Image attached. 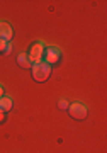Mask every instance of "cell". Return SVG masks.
<instances>
[{
	"label": "cell",
	"instance_id": "1",
	"mask_svg": "<svg viewBox=\"0 0 107 153\" xmlns=\"http://www.w3.org/2000/svg\"><path fill=\"white\" fill-rule=\"evenodd\" d=\"M31 73H32V78L36 80V82H46L51 75V66L48 63H36V65L31 66Z\"/></svg>",
	"mask_w": 107,
	"mask_h": 153
},
{
	"label": "cell",
	"instance_id": "2",
	"mask_svg": "<svg viewBox=\"0 0 107 153\" xmlns=\"http://www.w3.org/2000/svg\"><path fill=\"white\" fill-rule=\"evenodd\" d=\"M68 114L70 117H73V119L77 121H82V119H85L87 114H88V111H87V107L83 104H80V102H73V104H70L68 105Z\"/></svg>",
	"mask_w": 107,
	"mask_h": 153
},
{
	"label": "cell",
	"instance_id": "3",
	"mask_svg": "<svg viewBox=\"0 0 107 153\" xmlns=\"http://www.w3.org/2000/svg\"><path fill=\"white\" fill-rule=\"evenodd\" d=\"M43 55H44V46L41 43H36L32 44L31 49H29V61L31 65H36V63H41L43 61Z\"/></svg>",
	"mask_w": 107,
	"mask_h": 153
},
{
	"label": "cell",
	"instance_id": "4",
	"mask_svg": "<svg viewBox=\"0 0 107 153\" xmlns=\"http://www.w3.org/2000/svg\"><path fill=\"white\" fill-rule=\"evenodd\" d=\"M59 58H61V51L58 48H46L44 49V63H48V65H54V63H58Z\"/></svg>",
	"mask_w": 107,
	"mask_h": 153
},
{
	"label": "cell",
	"instance_id": "5",
	"mask_svg": "<svg viewBox=\"0 0 107 153\" xmlns=\"http://www.w3.org/2000/svg\"><path fill=\"white\" fill-rule=\"evenodd\" d=\"M12 27L10 24H7V22H0V41H5L9 43L12 39Z\"/></svg>",
	"mask_w": 107,
	"mask_h": 153
},
{
	"label": "cell",
	"instance_id": "6",
	"mask_svg": "<svg viewBox=\"0 0 107 153\" xmlns=\"http://www.w3.org/2000/svg\"><path fill=\"white\" fill-rule=\"evenodd\" d=\"M17 63H19V66L21 68H31V61H29V56L26 55V53H21V55L17 56Z\"/></svg>",
	"mask_w": 107,
	"mask_h": 153
},
{
	"label": "cell",
	"instance_id": "7",
	"mask_svg": "<svg viewBox=\"0 0 107 153\" xmlns=\"http://www.w3.org/2000/svg\"><path fill=\"white\" fill-rule=\"evenodd\" d=\"M0 109L4 111V112H9L12 109V99L4 95V97L0 99Z\"/></svg>",
	"mask_w": 107,
	"mask_h": 153
},
{
	"label": "cell",
	"instance_id": "8",
	"mask_svg": "<svg viewBox=\"0 0 107 153\" xmlns=\"http://www.w3.org/2000/svg\"><path fill=\"white\" fill-rule=\"evenodd\" d=\"M7 48H9V43H5V41H0V53L7 55Z\"/></svg>",
	"mask_w": 107,
	"mask_h": 153
},
{
	"label": "cell",
	"instance_id": "9",
	"mask_svg": "<svg viewBox=\"0 0 107 153\" xmlns=\"http://www.w3.org/2000/svg\"><path fill=\"white\" fill-rule=\"evenodd\" d=\"M58 107H59V109H68V100H65V99H61V100H59V102H58Z\"/></svg>",
	"mask_w": 107,
	"mask_h": 153
},
{
	"label": "cell",
	"instance_id": "10",
	"mask_svg": "<svg viewBox=\"0 0 107 153\" xmlns=\"http://www.w3.org/2000/svg\"><path fill=\"white\" fill-rule=\"evenodd\" d=\"M4 121H5V112L0 109V123H4Z\"/></svg>",
	"mask_w": 107,
	"mask_h": 153
},
{
	"label": "cell",
	"instance_id": "11",
	"mask_svg": "<svg viewBox=\"0 0 107 153\" xmlns=\"http://www.w3.org/2000/svg\"><path fill=\"white\" fill-rule=\"evenodd\" d=\"M4 97V88H2V85H0V99Z\"/></svg>",
	"mask_w": 107,
	"mask_h": 153
}]
</instances>
